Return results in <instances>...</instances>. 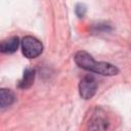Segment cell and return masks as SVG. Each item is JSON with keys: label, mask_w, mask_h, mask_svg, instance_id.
<instances>
[{"label": "cell", "mask_w": 131, "mask_h": 131, "mask_svg": "<svg viewBox=\"0 0 131 131\" xmlns=\"http://www.w3.org/2000/svg\"><path fill=\"white\" fill-rule=\"evenodd\" d=\"M75 62L84 70L103 76H114L119 74V69L116 66L104 61H95L94 58L86 51H78L75 55Z\"/></svg>", "instance_id": "cell-1"}, {"label": "cell", "mask_w": 131, "mask_h": 131, "mask_svg": "<svg viewBox=\"0 0 131 131\" xmlns=\"http://www.w3.org/2000/svg\"><path fill=\"white\" fill-rule=\"evenodd\" d=\"M42 43L33 36H26L21 40L23 54L28 58H35L42 53Z\"/></svg>", "instance_id": "cell-2"}, {"label": "cell", "mask_w": 131, "mask_h": 131, "mask_svg": "<svg viewBox=\"0 0 131 131\" xmlns=\"http://www.w3.org/2000/svg\"><path fill=\"white\" fill-rule=\"evenodd\" d=\"M97 90V82L93 76H85L80 84H79V93L80 96L84 99H89L91 98Z\"/></svg>", "instance_id": "cell-3"}, {"label": "cell", "mask_w": 131, "mask_h": 131, "mask_svg": "<svg viewBox=\"0 0 131 131\" xmlns=\"http://www.w3.org/2000/svg\"><path fill=\"white\" fill-rule=\"evenodd\" d=\"M19 41L17 37H10L0 42V52L2 53H13L18 47Z\"/></svg>", "instance_id": "cell-4"}, {"label": "cell", "mask_w": 131, "mask_h": 131, "mask_svg": "<svg viewBox=\"0 0 131 131\" xmlns=\"http://www.w3.org/2000/svg\"><path fill=\"white\" fill-rule=\"evenodd\" d=\"M15 97L11 90L6 89V88L0 89V108H4V107L11 105Z\"/></svg>", "instance_id": "cell-5"}, {"label": "cell", "mask_w": 131, "mask_h": 131, "mask_svg": "<svg viewBox=\"0 0 131 131\" xmlns=\"http://www.w3.org/2000/svg\"><path fill=\"white\" fill-rule=\"evenodd\" d=\"M106 128L107 121L100 116H94L89 122V131H104Z\"/></svg>", "instance_id": "cell-6"}, {"label": "cell", "mask_w": 131, "mask_h": 131, "mask_svg": "<svg viewBox=\"0 0 131 131\" xmlns=\"http://www.w3.org/2000/svg\"><path fill=\"white\" fill-rule=\"evenodd\" d=\"M34 79H35V70L27 69L24 72V76L18 83V87L21 89L30 88L34 83Z\"/></svg>", "instance_id": "cell-7"}]
</instances>
